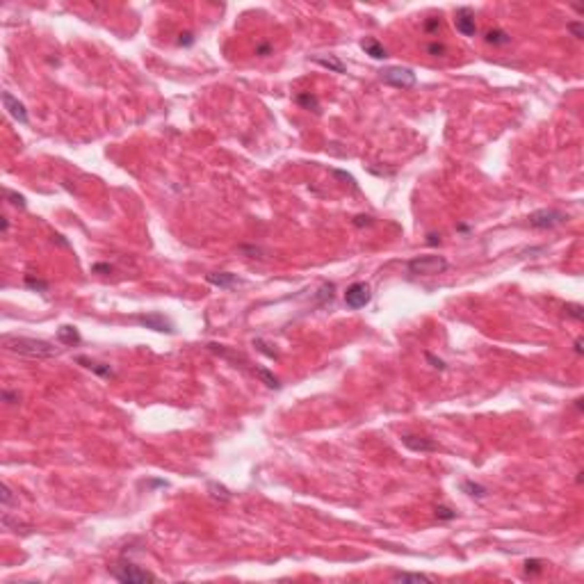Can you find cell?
Wrapping results in <instances>:
<instances>
[{"label":"cell","mask_w":584,"mask_h":584,"mask_svg":"<svg viewBox=\"0 0 584 584\" xmlns=\"http://www.w3.org/2000/svg\"><path fill=\"white\" fill-rule=\"evenodd\" d=\"M0 228H2V233L9 231V219L7 217H0Z\"/></svg>","instance_id":"40"},{"label":"cell","mask_w":584,"mask_h":584,"mask_svg":"<svg viewBox=\"0 0 584 584\" xmlns=\"http://www.w3.org/2000/svg\"><path fill=\"white\" fill-rule=\"evenodd\" d=\"M461 491L468 493L470 498H477V500H484L486 495H488V488L482 484H477V482H470V479H465L463 484H461Z\"/></svg>","instance_id":"17"},{"label":"cell","mask_w":584,"mask_h":584,"mask_svg":"<svg viewBox=\"0 0 584 584\" xmlns=\"http://www.w3.org/2000/svg\"><path fill=\"white\" fill-rule=\"evenodd\" d=\"M425 359L429 361V363H432V367H436V370H445V363H443L440 359H436V356H434L432 352H427V354H425Z\"/></svg>","instance_id":"34"},{"label":"cell","mask_w":584,"mask_h":584,"mask_svg":"<svg viewBox=\"0 0 584 584\" xmlns=\"http://www.w3.org/2000/svg\"><path fill=\"white\" fill-rule=\"evenodd\" d=\"M19 399H21V395H19V392H12V390H2V402H5V404H16V402H19Z\"/></svg>","instance_id":"32"},{"label":"cell","mask_w":584,"mask_h":584,"mask_svg":"<svg viewBox=\"0 0 584 584\" xmlns=\"http://www.w3.org/2000/svg\"><path fill=\"white\" fill-rule=\"evenodd\" d=\"M2 107H5L7 114H9L14 121H19L21 126H27V123H30V117H27L25 105H23L19 98H14L9 92H2Z\"/></svg>","instance_id":"9"},{"label":"cell","mask_w":584,"mask_h":584,"mask_svg":"<svg viewBox=\"0 0 584 584\" xmlns=\"http://www.w3.org/2000/svg\"><path fill=\"white\" fill-rule=\"evenodd\" d=\"M484 41L486 44H491V46H507V44H511V37L505 32V30L493 27V30H486L484 32Z\"/></svg>","instance_id":"15"},{"label":"cell","mask_w":584,"mask_h":584,"mask_svg":"<svg viewBox=\"0 0 584 584\" xmlns=\"http://www.w3.org/2000/svg\"><path fill=\"white\" fill-rule=\"evenodd\" d=\"M253 372H256V377H260V379H263V381H265V386H267V388H274V390H279V388H281L279 379L274 377V374H272V372H269V370H265V367H256V370H253Z\"/></svg>","instance_id":"20"},{"label":"cell","mask_w":584,"mask_h":584,"mask_svg":"<svg viewBox=\"0 0 584 584\" xmlns=\"http://www.w3.org/2000/svg\"><path fill=\"white\" fill-rule=\"evenodd\" d=\"M575 354H578V356H582V354H584V347H582V338H578V340H575Z\"/></svg>","instance_id":"39"},{"label":"cell","mask_w":584,"mask_h":584,"mask_svg":"<svg viewBox=\"0 0 584 584\" xmlns=\"http://www.w3.org/2000/svg\"><path fill=\"white\" fill-rule=\"evenodd\" d=\"M78 363H82L87 367V370H92V372H96V374H100V377H114V372H112V367L110 365H103V363H94V361H89V359H85V356H78Z\"/></svg>","instance_id":"18"},{"label":"cell","mask_w":584,"mask_h":584,"mask_svg":"<svg viewBox=\"0 0 584 584\" xmlns=\"http://www.w3.org/2000/svg\"><path fill=\"white\" fill-rule=\"evenodd\" d=\"M194 44V34L192 32H180L178 34V46H192Z\"/></svg>","instance_id":"33"},{"label":"cell","mask_w":584,"mask_h":584,"mask_svg":"<svg viewBox=\"0 0 584 584\" xmlns=\"http://www.w3.org/2000/svg\"><path fill=\"white\" fill-rule=\"evenodd\" d=\"M57 340H60L62 345H69V347L80 345V333H78V329H75V326L64 324V326H60V329H57Z\"/></svg>","instance_id":"13"},{"label":"cell","mask_w":584,"mask_h":584,"mask_svg":"<svg viewBox=\"0 0 584 584\" xmlns=\"http://www.w3.org/2000/svg\"><path fill=\"white\" fill-rule=\"evenodd\" d=\"M208 488L213 491V498L221 500V502H228V500H231V491H228L226 486L217 484V482H210V484H208Z\"/></svg>","instance_id":"21"},{"label":"cell","mask_w":584,"mask_h":584,"mask_svg":"<svg viewBox=\"0 0 584 584\" xmlns=\"http://www.w3.org/2000/svg\"><path fill=\"white\" fill-rule=\"evenodd\" d=\"M402 445H404V447H409L411 452H420V454H425V452H436L438 450L436 440H432V438H425V436H413V434H404V436H402Z\"/></svg>","instance_id":"10"},{"label":"cell","mask_w":584,"mask_h":584,"mask_svg":"<svg viewBox=\"0 0 584 584\" xmlns=\"http://www.w3.org/2000/svg\"><path fill=\"white\" fill-rule=\"evenodd\" d=\"M253 347L258 349L260 354H265V356H269V359H279V354H276V349H269V345H267L263 338H256L253 340Z\"/></svg>","instance_id":"23"},{"label":"cell","mask_w":584,"mask_h":584,"mask_svg":"<svg viewBox=\"0 0 584 584\" xmlns=\"http://www.w3.org/2000/svg\"><path fill=\"white\" fill-rule=\"evenodd\" d=\"M0 500H2V505L5 507H12L14 502H16V498H14V493L9 491V486H0Z\"/></svg>","instance_id":"30"},{"label":"cell","mask_w":584,"mask_h":584,"mask_svg":"<svg viewBox=\"0 0 584 584\" xmlns=\"http://www.w3.org/2000/svg\"><path fill=\"white\" fill-rule=\"evenodd\" d=\"M297 103H299L301 107H306V110L319 112V100H317V96H313L311 92H301V94H297Z\"/></svg>","instance_id":"19"},{"label":"cell","mask_w":584,"mask_h":584,"mask_svg":"<svg viewBox=\"0 0 584 584\" xmlns=\"http://www.w3.org/2000/svg\"><path fill=\"white\" fill-rule=\"evenodd\" d=\"M361 48L365 50V55H370L372 60H386V57H388L386 46L381 44V41L374 39V37H365V39L361 41Z\"/></svg>","instance_id":"12"},{"label":"cell","mask_w":584,"mask_h":584,"mask_svg":"<svg viewBox=\"0 0 584 584\" xmlns=\"http://www.w3.org/2000/svg\"><path fill=\"white\" fill-rule=\"evenodd\" d=\"M434 513H436L438 520H454V518H457V511L450 509V507H445V505H438L436 509H434Z\"/></svg>","instance_id":"22"},{"label":"cell","mask_w":584,"mask_h":584,"mask_svg":"<svg viewBox=\"0 0 584 584\" xmlns=\"http://www.w3.org/2000/svg\"><path fill=\"white\" fill-rule=\"evenodd\" d=\"M425 30L427 32H438V30H440V21L438 19H427L425 21Z\"/></svg>","instance_id":"35"},{"label":"cell","mask_w":584,"mask_h":584,"mask_svg":"<svg viewBox=\"0 0 584 584\" xmlns=\"http://www.w3.org/2000/svg\"><path fill=\"white\" fill-rule=\"evenodd\" d=\"M370 299H372V290H370L367 283H363V281L352 283L345 292V304L349 306V308H354V311H359V308L367 306L370 304Z\"/></svg>","instance_id":"6"},{"label":"cell","mask_w":584,"mask_h":584,"mask_svg":"<svg viewBox=\"0 0 584 584\" xmlns=\"http://www.w3.org/2000/svg\"><path fill=\"white\" fill-rule=\"evenodd\" d=\"M5 196L9 199V203L14 208H25V196H21V194L12 192V190H5Z\"/></svg>","instance_id":"27"},{"label":"cell","mask_w":584,"mask_h":584,"mask_svg":"<svg viewBox=\"0 0 584 584\" xmlns=\"http://www.w3.org/2000/svg\"><path fill=\"white\" fill-rule=\"evenodd\" d=\"M395 582H434L432 575L427 573H406V571H395L392 573Z\"/></svg>","instance_id":"16"},{"label":"cell","mask_w":584,"mask_h":584,"mask_svg":"<svg viewBox=\"0 0 584 584\" xmlns=\"http://www.w3.org/2000/svg\"><path fill=\"white\" fill-rule=\"evenodd\" d=\"M137 322L146 329H153L158 333H173V322L169 317H165L162 313H146V315H137Z\"/></svg>","instance_id":"7"},{"label":"cell","mask_w":584,"mask_h":584,"mask_svg":"<svg viewBox=\"0 0 584 584\" xmlns=\"http://www.w3.org/2000/svg\"><path fill=\"white\" fill-rule=\"evenodd\" d=\"M272 53V46L269 44H258L256 46V55H260V57H265V55H269Z\"/></svg>","instance_id":"36"},{"label":"cell","mask_w":584,"mask_h":584,"mask_svg":"<svg viewBox=\"0 0 584 584\" xmlns=\"http://www.w3.org/2000/svg\"><path fill=\"white\" fill-rule=\"evenodd\" d=\"M566 219H568V217H566L561 210H555V208H543V210L532 213L530 217H527V221H530V226H534V228H555V226L564 224Z\"/></svg>","instance_id":"5"},{"label":"cell","mask_w":584,"mask_h":584,"mask_svg":"<svg viewBox=\"0 0 584 584\" xmlns=\"http://www.w3.org/2000/svg\"><path fill=\"white\" fill-rule=\"evenodd\" d=\"M427 53L434 55V57H443L445 53H447V48H445V44H438V41H432V44H427Z\"/></svg>","instance_id":"29"},{"label":"cell","mask_w":584,"mask_h":584,"mask_svg":"<svg viewBox=\"0 0 584 584\" xmlns=\"http://www.w3.org/2000/svg\"><path fill=\"white\" fill-rule=\"evenodd\" d=\"M566 30H568V32H571L575 39H582V37H584V23H582V21H573V23H568V25H566Z\"/></svg>","instance_id":"28"},{"label":"cell","mask_w":584,"mask_h":584,"mask_svg":"<svg viewBox=\"0 0 584 584\" xmlns=\"http://www.w3.org/2000/svg\"><path fill=\"white\" fill-rule=\"evenodd\" d=\"M379 78H381V82L395 87V89H411L418 82L413 69L409 67H386L384 71L379 73Z\"/></svg>","instance_id":"4"},{"label":"cell","mask_w":584,"mask_h":584,"mask_svg":"<svg viewBox=\"0 0 584 584\" xmlns=\"http://www.w3.org/2000/svg\"><path fill=\"white\" fill-rule=\"evenodd\" d=\"M406 269L413 276H436L447 269V260L443 256H415L406 263Z\"/></svg>","instance_id":"3"},{"label":"cell","mask_w":584,"mask_h":584,"mask_svg":"<svg viewBox=\"0 0 584 584\" xmlns=\"http://www.w3.org/2000/svg\"><path fill=\"white\" fill-rule=\"evenodd\" d=\"M575 409H578V411H582V397L575 399Z\"/></svg>","instance_id":"41"},{"label":"cell","mask_w":584,"mask_h":584,"mask_svg":"<svg viewBox=\"0 0 584 584\" xmlns=\"http://www.w3.org/2000/svg\"><path fill=\"white\" fill-rule=\"evenodd\" d=\"M92 272H112V265H105V263H98V265H94L92 267Z\"/></svg>","instance_id":"37"},{"label":"cell","mask_w":584,"mask_h":584,"mask_svg":"<svg viewBox=\"0 0 584 584\" xmlns=\"http://www.w3.org/2000/svg\"><path fill=\"white\" fill-rule=\"evenodd\" d=\"M110 575L121 584H146V582H158V575H153L151 571L140 568L133 561H117L110 566Z\"/></svg>","instance_id":"2"},{"label":"cell","mask_w":584,"mask_h":584,"mask_svg":"<svg viewBox=\"0 0 584 584\" xmlns=\"http://www.w3.org/2000/svg\"><path fill=\"white\" fill-rule=\"evenodd\" d=\"M564 313L568 315V317L578 319V322L584 317V308H582L580 304H566V306H564Z\"/></svg>","instance_id":"25"},{"label":"cell","mask_w":584,"mask_h":584,"mask_svg":"<svg viewBox=\"0 0 584 584\" xmlns=\"http://www.w3.org/2000/svg\"><path fill=\"white\" fill-rule=\"evenodd\" d=\"M352 224L356 226V228H363V226H372L374 221H372L370 215H356V217L352 219Z\"/></svg>","instance_id":"31"},{"label":"cell","mask_w":584,"mask_h":584,"mask_svg":"<svg viewBox=\"0 0 584 584\" xmlns=\"http://www.w3.org/2000/svg\"><path fill=\"white\" fill-rule=\"evenodd\" d=\"M206 281L210 286L224 288V290H231V288H235L240 283V279L231 272H210V274H206Z\"/></svg>","instance_id":"11"},{"label":"cell","mask_w":584,"mask_h":584,"mask_svg":"<svg viewBox=\"0 0 584 584\" xmlns=\"http://www.w3.org/2000/svg\"><path fill=\"white\" fill-rule=\"evenodd\" d=\"M313 62L315 64H319V67H324V69H329V71H333V73H345L347 69H345V64L336 57V55H329V57H324V55H315L313 57Z\"/></svg>","instance_id":"14"},{"label":"cell","mask_w":584,"mask_h":584,"mask_svg":"<svg viewBox=\"0 0 584 584\" xmlns=\"http://www.w3.org/2000/svg\"><path fill=\"white\" fill-rule=\"evenodd\" d=\"M427 238H429V240H427L429 244H438V242H440V235H436V233H429Z\"/></svg>","instance_id":"38"},{"label":"cell","mask_w":584,"mask_h":584,"mask_svg":"<svg viewBox=\"0 0 584 584\" xmlns=\"http://www.w3.org/2000/svg\"><path fill=\"white\" fill-rule=\"evenodd\" d=\"M454 27L457 32H461L463 37H475L477 34V23H475V14H472L470 7H461L454 14Z\"/></svg>","instance_id":"8"},{"label":"cell","mask_w":584,"mask_h":584,"mask_svg":"<svg viewBox=\"0 0 584 584\" xmlns=\"http://www.w3.org/2000/svg\"><path fill=\"white\" fill-rule=\"evenodd\" d=\"M541 571H543V561L541 559H527L525 561V573L527 575H538Z\"/></svg>","instance_id":"24"},{"label":"cell","mask_w":584,"mask_h":584,"mask_svg":"<svg viewBox=\"0 0 584 584\" xmlns=\"http://www.w3.org/2000/svg\"><path fill=\"white\" fill-rule=\"evenodd\" d=\"M2 345L7 352L19 354L23 359H50L57 356V347L48 340L41 338H27V336H2Z\"/></svg>","instance_id":"1"},{"label":"cell","mask_w":584,"mask_h":584,"mask_svg":"<svg viewBox=\"0 0 584 584\" xmlns=\"http://www.w3.org/2000/svg\"><path fill=\"white\" fill-rule=\"evenodd\" d=\"M25 286L30 290H39V292H48V283L41 279H34V276H25Z\"/></svg>","instance_id":"26"}]
</instances>
